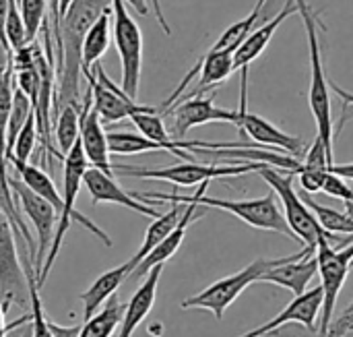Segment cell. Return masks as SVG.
I'll list each match as a JSON object with an SVG mask.
<instances>
[{
	"label": "cell",
	"instance_id": "cell-28",
	"mask_svg": "<svg viewBox=\"0 0 353 337\" xmlns=\"http://www.w3.org/2000/svg\"><path fill=\"white\" fill-rule=\"evenodd\" d=\"M81 135V110L74 106H60L56 110V124H54V141L58 153L64 155L72 149Z\"/></svg>",
	"mask_w": 353,
	"mask_h": 337
},
{
	"label": "cell",
	"instance_id": "cell-17",
	"mask_svg": "<svg viewBox=\"0 0 353 337\" xmlns=\"http://www.w3.org/2000/svg\"><path fill=\"white\" fill-rule=\"evenodd\" d=\"M83 184H85L87 193L91 195L93 205H97V203H114V205H122V207H126L130 211H137V213L147 215V218H153V220L161 215L153 205H149V203L137 199L132 193L124 191L114 180L112 174H105V172H101L97 168H89L85 172Z\"/></svg>",
	"mask_w": 353,
	"mask_h": 337
},
{
	"label": "cell",
	"instance_id": "cell-4",
	"mask_svg": "<svg viewBox=\"0 0 353 337\" xmlns=\"http://www.w3.org/2000/svg\"><path fill=\"white\" fill-rule=\"evenodd\" d=\"M298 4V15L304 21L306 37H308V48H310V91H308V102L310 110L316 122V135L323 139L327 147V155L331 160V166L335 164L333 147H335V126H333V110H331V87L329 79L325 73V62H323V46H321V15L314 10L306 0H296Z\"/></svg>",
	"mask_w": 353,
	"mask_h": 337
},
{
	"label": "cell",
	"instance_id": "cell-34",
	"mask_svg": "<svg viewBox=\"0 0 353 337\" xmlns=\"http://www.w3.org/2000/svg\"><path fill=\"white\" fill-rule=\"evenodd\" d=\"M17 2L27 29L29 44H33V39L37 37L39 29L46 23V0H17Z\"/></svg>",
	"mask_w": 353,
	"mask_h": 337
},
{
	"label": "cell",
	"instance_id": "cell-1",
	"mask_svg": "<svg viewBox=\"0 0 353 337\" xmlns=\"http://www.w3.org/2000/svg\"><path fill=\"white\" fill-rule=\"evenodd\" d=\"M112 8V0H72L60 25L54 29L60 66L56 73V110L60 106H74L83 110L81 77H83V39L91 25ZM85 79V77H83Z\"/></svg>",
	"mask_w": 353,
	"mask_h": 337
},
{
	"label": "cell",
	"instance_id": "cell-7",
	"mask_svg": "<svg viewBox=\"0 0 353 337\" xmlns=\"http://www.w3.org/2000/svg\"><path fill=\"white\" fill-rule=\"evenodd\" d=\"M114 172H120L124 176L134 178H149V180H165L178 186H194L203 184L207 180L215 178H228V176H242L250 172H259L267 168V164L246 162V164H234V166H219V164H196V162H182L168 168H137V166H124V164H112Z\"/></svg>",
	"mask_w": 353,
	"mask_h": 337
},
{
	"label": "cell",
	"instance_id": "cell-22",
	"mask_svg": "<svg viewBox=\"0 0 353 337\" xmlns=\"http://www.w3.org/2000/svg\"><path fill=\"white\" fill-rule=\"evenodd\" d=\"M132 273V265L130 261L114 267V269H108L105 273H101L81 296L79 300L83 302V321L91 319L114 294L116 290L122 286V282H126Z\"/></svg>",
	"mask_w": 353,
	"mask_h": 337
},
{
	"label": "cell",
	"instance_id": "cell-31",
	"mask_svg": "<svg viewBox=\"0 0 353 337\" xmlns=\"http://www.w3.org/2000/svg\"><path fill=\"white\" fill-rule=\"evenodd\" d=\"M300 197L312 209V213L316 215V220L321 222V226L327 232H331V234H350V236H353V218L347 211H337L333 207L321 205L319 201H314L310 197V193H302Z\"/></svg>",
	"mask_w": 353,
	"mask_h": 337
},
{
	"label": "cell",
	"instance_id": "cell-15",
	"mask_svg": "<svg viewBox=\"0 0 353 337\" xmlns=\"http://www.w3.org/2000/svg\"><path fill=\"white\" fill-rule=\"evenodd\" d=\"M81 145L85 151V157L91 168H97L105 174H114L112 162H110V145H108V131L103 128V122L93 108V95L91 87L83 95V110H81Z\"/></svg>",
	"mask_w": 353,
	"mask_h": 337
},
{
	"label": "cell",
	"instance_id": "cell-35",
	"mask_svg": "<svg viewBox=\"0 0 353 337\" xmlns=\"http://www.w3.org/2000/svg\"><path fill=\"white\" fill-rule=\"evenodd\" d=\"M350 331H353V300L350 302V307L343 311V315L337 321H333L331 336L329 337H343L347 336Z\"/></svg>",
	"mask_w": 353,
	"mask_h": 337
},
{
	"label": "cell",
	"instance_id": "cell-32",
	"mask_svg": "<svg viewBox=\"0 0 353 337\" xmlns=\"http://www.w3.org/2000/svg\"><path fill=\"white\" fill-rule=\"evenodd\" d=\"M33 114V104L31 99L14 85V93H12V110H10V118H8V135H6V162L12 155V145L14 139L19 135V131L25 126V122L29 120V116Z\"/></svg>",
	"mask_w": 353,
	"mask_h": 337
},
{
	"label": "cell",
	"instance_id": "cell-27",
	"mask_svg": "<svg viewBox=\"0 0 353 337\" xmlns=\"http://www.w3.org/2000/svg\"><path fill=\"white\" fill-rule=\"evenodd\" d=\"M12 168L17 170V174H19V178L35 193V195H39L41 199H46L56 211H58V215H60V211H62V207H64V201H62V193L56 189V184H54V180L50 178V174L48 172H43L41 168H37V166H33V164H12Z\"/></svg>",
	"mask_w": 353,
	"mask_h": 337
},
{
	"label": "cell",
	"instance_id": "cell-37",
	"mask_svg": "<svg viewBox=\"0 0 353 337\" xmlns=\"http://www.w3.org/2000/svg\"><path fill=\"white\" fill-rule=\"evenodd\" d=\"M329 87L343 99V116L350 112V108H353V93H350V91H345V89H341L337 83H333V81H329Z\"/></svg>",
	"mask_w": 353,
	"mask_h": 337
},
{
	"label": "cell",
	"instance_id": "cell-5",
	"mask_svg": "<svg viewBox=\"0 0 353 337\" xmlns=\"http://www.w3.org/2000/svg\"><path fill=\"white\" fill-rule=\"evenodd\" d=\"M259 174L273 189V193L277 195V199L281 201V207H283V215L288 220V226L292 228V232L298 238V242H302V247L316 251V247L321 242H331L337 249L335 242L341 240L339 234L327 232L321 226V222L316 220V215L312 213V209L298 195V191L294 189L296 174L285 172V170L281 172V170L271 168V166L259 170Z\"/></svg>",
	"mask_w": 353,
	"mask_h": 337
},
{
	"label": "cell",
	"instance_id": "cell-38",
	"mask_svg": "<svg viewBox=\"0 0 353 337\" xmlns=\"http://www.w3.org/2000/svg\"><path fill=\"white\" fill-rule=\"evenodd\" d=\"M151 4H153V10H155V19H157V23L161 25L163 33H165V35H172V27H170V23L165 21L163 8H161V0H151Z\"/></svg>",
	"mask_w": 353,
	"mask_h": 337
},
{
	"label": "cell",
	"instance_id": "cell-12",
	"mask_svg": "<svg viewBox=\"0 0 353 337\" xmlns=\"http://www.w3.org/2000/svg\"><path fill=\"white\" fill-rule=\"evenodd\" d=\"M8 186H10V193L19 199L21 211L25 213V218H27V220L31 222V226L35 228V234H37V249H35L33 267H35V273L39 276L43 263H46L50 244H52L54 234H56L58 211H56L46 199H41L39 195H35L21 178H10V176H8Z\"/></svg>",
	"mask_w": 353,
	"mask_h": 337
},
{
	"label": "cell",
	"instance_id": "cell-29",
	"mask_svg": "<svg viewBox=\"0 0 353 337\" xmlns=\"http://www.w3.org/2000/svg\"><path fill=\"white\" fill-rule=\"evenodd\" d=\"M25 276H27V290H29V309H31V337H54L50 329V319L43 313L39 286H37V273L31 259H23Z\"/></svg>",
	"mask_w": 353,
	"mask_h": 337
},
{
	"label": "cell",
	"instance_id": "cell-24",
	"mask_svg": "<svg viewBox=\"0 0 353 337\" xmlns=\"http://www.w3.org/2000/svg\"><path fill=\"white\" fill-rule=\"evenodd\" d=\"M184 209H186V205H182V203H172V207L165 211V213H161L159 218H155L153 222H151V226L147 228V232H145V240H143V244H141V249L137 251V255L130 259V265H132V271H134V267L161 242V240H165L170 234H172V230L178 226V222H180V218H182V213H184Z\"/></svg>",
	"mask_w": 353,
	"mask_h": 337
},
{
	"label": "cell",
	"instance_id": "cell-13",
	"mask_svg": "<svg viewBox=\"0 0 353 337\" xmlns=\"http://www.w3.org/2000/svg\"><path fill=\"white\" fill-rule=\"evenodd\" d=\"M170 116L172 118V137L182 141V137L201 124H209V122H230V124H238L240 120V112L238 110H225V108H217L213 102V93L211 95H199V97H188V99H180L178 104H174L163 118Z\"/></svg>",
	"mask_w": 353,
	"mask_h": 337
},
{
	"label": "cell",
	"instance_id": "cell-20",
	"mask_svg": "<svg viewBox=\"0 0 353 337\" xmlns=\"http://www.w3.org/2000/svg\"><path fill=\"white\" fill-rule=\"evenodd\" d=\"M196 209H199V205L196 203H188L186 205V209H184V213H182V218H180V222H178V226L172 230V234L165 238V240H161L137 267H134V271L130 273V278L128 280H139V278H145L153 267H157V265H165V261H170L176 253H178V249L182 247V242H184V236H186V230H188V226L194 222V220H199L201 215L196 213Z\"/></svg>",
	"mask_w": 353,
	"mask_h": 337
},
{
	"label": "cell",
	"instance_id": "cell-40",
	"mask_svg": "<svg viewBox=\"0 0 353 337\" xmlns=\"http://www.w3.org/2000/svg\"><path fill=\"white\" fill-rule=\"evenodd\" d=\"M281 336H283V334H281ZM283 337H285V336H283ZM290 337H302V331H296V334H292ZM304 337H308V336H304Z\"/></svg>",
	"mask_w": 353,
	"mask_h": 337
},
{
	"label": "cell",
	"instance_id": "cell-25",
	"mask_svg": "<svg viewBox=\"0 0 353 337\" xmlns=\"http://www.w3.org/2000/svg\"><path fill=\"white\" fill-rule=\"evenodd\" d=\"M265 4H267V0H256L252 12H250L248 17L236 21L234 25H230V27L221 33V37H219L207 52H209V54H234V52L242 46V41L252 33L254 25L263 19V15H265Z\"/></svg>",
	"mask_w": 353,
	"mask_h": 337
},
{
	"label": "cell",
	"instance_id": "cell-3",
	"mask_svg": "<svg viewBox=\"0 0 353 337\" xmlns=\"http://www.w3.org/2000/svg\"><path fill=\"white\" fill-rule=\"evenodd\" d=\"M89 170V162L85 157V151H83V145H81V139L72 145V149L64 155V168H62V201H64V207L58 215V226H56V234H54V240L50 244V251H48V257H46V263L37 276V286L41 288L50 269L54 267V261L62 249V242H64V236L70 228V222H79L83 228H87L93 236H97L105 247H112V238L108 236V232H103L97 224H93L87 215H83L81 211H77L74 203H77V197H79V191H81V184H83V178H85V172Z\"/></svg>",
	"mask_w": 353,
	"mask_h": 337
},
{
	"label": "cell",
	"instance_id": "cell-41",
	"mask_svg": "<svg viewBox=\"0 0 353 337\" xmlns=\"http://www.w3.org/2000/svg\"><path fill=\"white\" fill-rule=\"evenodd\" d=\"M273 336H275V337H283V336H281V334H279V331H275Z\"/></svg>",
	"mask_w": 353,
	"mask_h": 337
},
{
	"label": "cell",
	"instance_id": "cell-18",
	"mask_svg": "<svg viewBox=\"0 0 353 337\" xmlns=\"http://www.w3.org/2000/svg\"><path fill=\"white\" fill-rule=\"evenodd\" d=\"M161 273H163V265H157L145 276V282L132 294V298L128 300V305L124 309L118 337H132V334L139 329V325L149 317V313L153 311L155 298H157V284H159Z\"/></svg>",
	"mask_w": 353,
	"mask_h": 337
},
{
	"label": "cell",
	"instance_id": "cell-19",
	"mask_svg": "<svg viewBox=\"0 0 353 337\" xmlns=\"http://www.w3.org/2000/svg\"><path fill=\"white\" fill-rule=\"evenodd\" d=\"M290 15H298V4H296V0H288V2L283 4V8H281L275 17H271L265 25L252 29V33H250V35L242 41V46L234 52V66H236V70L246 68L252 60H256V58L265 52V48H267L269 41L273 39L275 31L281 27V23H283Z\"/></svg>",
	"mask_w": 353,
	"mask_h": 337
},
{
	"label": "cell",
	"instance_id": "cell-42",
	"mask_svg": "<svg viewBox=\"0 0 353 337\" xmlns=\"http://www.w3.org/2000/svg\"><path fill=\"white\" fill-rule=\"evenodd\" d=\"M0 70H2V66H0Z\"/></svg>",
	"mask_w": 353,
	"mask_h": 337
},
{
	"label": "cell",
	"instance_id": "cell-23",
	"mask_svg": "<svg viewBox=\"0 0 353 337\" xmlns=\"http://www.w3.org/2000/svg\"><path fill=\"white\" fill-rule=\"evenodd\" d=\"M110 37H112V8L105 10L87 31L83 39V77L87 83L95 79L93 68L101 60V56L110 48Z\"/></svg>",
	"mask_w": 353,
	"mask_h": 337
},
{
	"label": "cell",
	"instance_id": "cell-21",
	"mask_svg": "<svg viewBox=\"0 0 353 337\" xmlns=\"http://www.w3.org/2000/svg\"><path fill=\"white\" fill-rule=\"evenodd\" d=\"M316 273H319V259H316V253H310L302 259H294L271 269L269 273L261 278V282L281 286L290 290L294 296H302L304 292H308L306 288L310 286Z\"/></svg>",
	"mask_w": 353,
	"mask_h": 337
},
{
	"label": "cell",
	"instance_id": "cell-39",
	"mask_svg": "<svg viewBox=\"0 0 353 337\" xmlns=\"http://www.w3.org/2000/svg\"><path fill=\"white\" fill-rule=\"evenodd\" d=\"M329 172L341 176L343 180H353V162H350V164H333L329 168Z\"/></svg>",
	"mask_w": 353,
	"mask_h": 337
},
{
	"label": "cell",
	"instance_id": "cell-6",
	"mask_svg": "<svg viewBox=\"0 0 353 337\" xmlns=\"http://www.w3.org/2000/svg\"><path fill=\"white\" fill-rule=\"evenodd\" d=\"M310 253H316V251L304 247L300 253L290 255V257H281V259H265V257H261V259H256L254 263H250L248 267H244L242 271H238V273H234V276H230V278H223V280L211 284L209 288H205L203 292H199V294H194V296L182 300L180 307H182V309L211 311L213 317H215L217 321H221L223 315H225V311L238 300V296H240L250 284L261 282V278H263L265 273H269L271 269H275V267H279V265H283V263H288V261L302 259V257H306V255H310Z\"/></svg>",
	"mask_w": 353,
	"mask_h": 337
},
{
	"label": "cell",
	"instance_id": "cell-8",
	"mask_svg": "<svg viewBox=\"0 0 353 337\" xmlns=\"http://www.w3.org/2000/svg\"><path fill=\"white\" fill-rule=\"evenodd\" d=\"M316 259H319V276L323 288L321 325L316 337H329L335 321L337 298L343 290L350 269L353 267V242L343 249H335L331 242H321L316 247Z\"/></svg>",
	"mask_w": 353,
	"mask_h": 337
},
{
	"label": "cell",
	"instance_id": "cell-14",
	"mask_svg": "<svg viewBox=\"0 0 353 337\" xmlns=\"http://www.w3.org/2000/svg\"><path fill=\"white\" fill-rule=\"evenodd\" d=\"M93 75H95V79L89 83V87H91V95H93V108L97 110L101 122L112 124V122H120L124 118H130L132 114L153 110L151 106H143L137 99L128 97L122 91V87H118L108 77V73L103 70V66L99 62L95 64Z\"/></svg>",
	"mask_w": 353,
	"mask_h": 337
},
{
	"label": "cell",
	"instance_id": "cell-30",
	"mask_svg": "<svg viewBox=\"0 0 353 337\" xmlns=\"http://www.w3.org/2000/svg\"><path fill=\"white\" fill-rule=\"evenodd\" d=\"M108 145H110V153H116V155H137V153H149V151H165L163 145L147 139L141 133H128V131H110L108 133Z\"/></svg>",
	"mask_w": 353,
	"mask_h": 337
},
{
	"label": "cell",
	"instance_id": "cell-33",
	"mask_svg": "<svg viewBox=\"0 0 353 337\" xmlns=\"http://www.w3.org/2000/svg\"><path fill=\"white\" fill-rule=\"evenodd\" d=\"M37 120H35V112L29 116V120L25 122V126L19 131L17 139H14V145H12V155L8 157L10 164H27L33 149H35V143H37Z\"/></svg>",
	"mask_w": 353,
	"mask_h": 337
},
{
	"label": "cell",
	"instance_id": "cell-11",
	"mask_svg": "<svg viewBox=\"0 0 353 337\" xmlns=\"http://www.w3.org/2000/svg\"><path fill=\"white\" fill-rule=\"evenodd\" d=\"M240 120H238V128H242V135H248L252 139V143L261 145V147H273L279 149L292 157H304L308 145L304 143V139L300 137H292L288 133H283L279 126H275L273 122L265 120L263 116L248 112V66L240 70Z\"/></svg>",
	"mask_w": 353,
	"mask_h": 337
},
{
	"label": "cell",
	"instance_id": "cell-10",
	"mask_svg": "<svg viewBox=\"0 0 353 337\" xmlns=\"http://www.w3.org/2000/svg\"><path fill=\"white\" fill-rule=\"evenodd\" d=\"M27 300V276L17 253L14 228L6 211L0 207V307L6 315L14 305L25 307Z\"/></svg>",
	"mask_w": 353,
	"mask_h": 337
},
{
	"label": "cell",
	"instance_id": "cell-9",
	"mask_svg": "<svg viewBox=\"0 0 353 337\" xmlns=\"http://www.w3.org/2000/svg\"><path fill=\"white\" fill-rule=\"evenodd\" d=\"M112 21H114V41L118 48L122 64V91L137 99L143 68V33L141 27L126 10L124 0H112Z\"/></svg>",
	"mask_w": 353,
	"mask_h": 337
},
{
	"label": "cell",
	"instance_id": "cell-2",
	"mask_svg": "<svg viewBox=\"0 0 353 337\" xmlns=\"http://www.w3.org/2000/svg\"><path fill=\"white\" fill-rule=\"evenodd\" d=\"M211 184V180L203 182L194 195H178V193H132L141 201H168V203H196L199 207H213L228 211L236 218H240L244 224L256 228V230H267V232H277L283 236H290L292 240H298L288 226V220L277 203V195H265L261 199H240V201H230V199H217V197H207L205 191Z\"/></svg>",
	"mask_w": 353,
	"mask_h": 337
},
{
	"label": "cell",
	"instance_id": "cell-36",
	"mask_svg": "<svg viewBox=\"0 0 353 337\" xmlns=\"http://www.w3.org/2000/svg\"><path fill=\"white\" fill-rule=\"evenodd\" d=\"M8 6H10V0H0V48L6 52V58H12V52H10V46H8L6 33H4L6 17H8Z\"/></svg>",
	"mask_w": 353,
	"mask_h": 337
},
{
	"label": "cell",
	"instance_id": "cell-16",
	"mask_svg": "<svg viewBox=\"0 0 353 337\" xmlns=\"http://www.w3.org/2000/svg\"><path fill=\"white\" fill-rule=\"evenodd\" d=\"M321 305H323V288H314L304 292L302 296H296L275 319L269 323L259 325L256 329H250L248 334L240 337H265L273 336L285 325H302L308 331H316V317L321 315Z\"/></svg>",
	"mask_w": 353,
	"mask_h": 337
},
{
	"label": "cell",
	"instance_id": "cell-26",
	"mask_svg": "<svg viewBox=\"0 0 353 337\" xmlns=\"http://www.w3.org/2000/svg\"><path fill=\"white\" fill-rule=\"evenodd\" d=\"M124 309L126 305H122L120 298L114 294L91 319L83 321V327L77 337H112L114 331L120 327Z\"/></svg>",
	"mask_w": 353,
	"mask_h": 337
}]
</instances>
